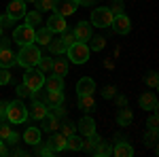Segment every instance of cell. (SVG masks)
<instances>
[{
	"label": "cell",
	"mask_w": 159,
	"mask_h": 157,
	"mask_svg": "<svg viewBox=\"0 0 159 157\" xmlns=\"http://www.w3.org/2000/svg\"><path fill=\"white\" fill-rule=\"evenodd\" d=\"M40 60V49L34 45V43H30V45H21L19 49V53H17V64L19 66H24V68H34Z\"/></svg>",
	"instance_id": "1"
},
{
	"label": "cell",
	"mask_w": 159,
	"mask_h": 157,
	"mask_svg": "<svg viewBox=\"0 0 159 157\" xmlns=\"http://www.w3.org/2000/svg\"><path fill=\"white\" fill-rule=\"evenodd\" d=\"M7 121L9 123H25L28 121V109L21 100H13L7 104Z\"/></svg>",
	"instance_id": "2"
},
{
	"label": "cell",
	"mask_w": 159,
	"mask_h": 157,
	"mask_svg": "<svg viewBox=\"0 0 159 157\" xmlns=\"http://www.w3.org/2000/svg\"><path fill=\"white\" fill-rule=\"evenodd\" d=\"M89 47H87V43H74L70 47L66 49V55H68V60L72 62V64H85L89 60Z\"/></svg>",
	"instance_id": "3"
},
{
	"label": "cell",
	"mask_w": 159,
	"mask_h": 157,
	"mask_svg": "<svg viewBox=\"0 0 159 157\" xmlns=\"http://www.w3.org/2000/svg\"><path fill=\"white\" fill-rule=\"evenodd\" d=\"M34 34H36V30L32 28V25H19V28H15L13 30V43H17L19 47L21 45H30V43H34Z\"/></svg>",
	"instance_id": "4"
},
{
	"label": "cell",
	"mask_w": 159,
	"mask_h": 157,
	"mask_svg": "<svg viewBox=\"0 0 159 157\" xmlns=\"http://www.w3.org/2000/svg\"><path fill=\"white\" fill-rule=\"evenodd\" d=\"M112 13H110V9H106V7H100V9H96V11L91 13V21L89 24L91 25H98V28H108L110 21H112Z\"/></svg>",
	"instance_id": "5"
},
{
	"label": "cell",
	"mask_w": 159,
	"mask_h": 157,
	"mask_svg": "<svg viewBox=\"0 0 159 157\" xmlns=\"http://www.w3.org/2000/svg\"><path fill=\"white\" fill-rule=\"evenodd\" d=\"M24 83L30 87V91H36V89H43V83H45V76L38 70H32V68H25L24 74Z\"/></svg>",
	"instance_id": "6"
},
{
	"label": "cell",
	"mask_w": 159,
	"mask_h": 157,
	"mask_svg": "<svg viewBox=\"0 0 159 157\" xmlns=\"http://www.w3.org/2000/svg\"><path fill=\"white\" fill-rule=\"evenodd\" d=\"M76 7H79L76 0H53V11L61 17H68V15L76 13Z\"/></svg>",
	"instance_id": "7"
},
{
	"label": "cell",
	"mask_w": 159,
	"mask_h": 157,
	"mask_svg": "<svg viewBox=\"0 0 159 157\" xmlns=\"http://www.w3.org/2000/svg\"><path fill=\"white\" fill-rule=\"evenodd\" d=\"M110 25H112V30H115L117 34H127V32L132 30V21H129V17H127L125 13L115 15L112 21H110Z\"/></svg>",
	"instance_id": "8"
},
{
	"label": "cell",
	"mask_w": 159,
	"mask_h": 157,
	"mask_svg": "<svg viewBox=\"0 0 159 157\" xmlns=\"http://www.w3.org/2000/svg\"><path fill=\"white\" fill-rule=\"evenodd\" d=\"M7 15L11 17L13 21L15 19H24L25 17V2L24 0H11L9 7H7Z\"/></svg>",
	"instance_id": "9"
},
{
	"label": "cell",
	"mask_w": 159,
	"mask_h": 157,
	"mask_svg": "<svg viewBox=\"0 0 159 157\" xmlns=\"http://www.w3.org/2000/svg\"><path fill=\"white\" fill-rule=\"evenodd\" d=\"M74 38H76V43H87L89 38H91V24L89 21H79L76 24V28H74Z\"/></svg>",
	"instance_id": "10"
},
{
	"label": "cell",
	"mask_w": 159,
	"mask_h": 157,
	"mask_svg": "<svg viewBox=\"0 0 159 157\" xmlns=\"http://www.w3.org/2000/svg\"><path fill=\"white\" fill-rule=\"evenodd\" d=\"M47 28H49L53 34H61V32H66V17H61L57 13H53L49 17V21H47Z\"/></svg>",
	"instance_id": "11"
},
{
	"label": "cell",
	"mask_w": 159,
	"mask_h": 157,
	"mask_svg": "<svg viewBox=\"0 0 159 157\" xmlns=\"http://www.w3.org/2000/svg\"><path fill=\"white\" fill-rule=\"evenodd\" d=\"M43 87L47 91H64V76H57V74H51L45 79Z\"/></svg>",
	"instance_id": "12"
},
{
	"label": "cell",
	"mask_w": 159,
	"mask_h": 157,
	"mask_svg": "<svg viewBox=\"0 0 159 157\" xmlns=\"http://www.w3.org/2000/svg\"><path fill=\"white\" fill-rule=\"evenodd\" d=\"M93 91H96L93 79H89V76L79 79V83H76V96H79V94H91V96H93Z\"/></svg>",
	"instance_id": "13"
},
{
	"label": "cell",
	"mask_w": 159,
	"mask_h": 157,
	"mask_svg": "<svg viewBox=\"0 0 159 157\" xmlns=\"http://www.w3.org/2000/svg\"><path fill=\"white\" fill-rule=\"evenodd\" d=\"M47 113H49V106H47L45 102H34V104L30 106V110H28V115H30L32 119H36V121H40Z\"/></svg>",
	"instance_id": "14"
},
{
	"label": "cell",
	"mask_w": 159,
	"mask_h": 157,
	"mask_svg": "<svg viewBox=\"0 0 159 157\" xmlns=\"http://www.w3.org/2000/svg\"><path fill=\"white\" fill-rule=\"evenodd\" d=\"M17 64V55L11 49H0V68H11Z\"/></svg>",
	"instance_id": "15"
},
{
	"label": "cell",
	"mask_w": 159,
	"mask_h": 157,
	"mask_svg": "<svg viewBox=\"0 0 159 157\" xmlns=\"http://www.w3.org/2000/svg\"><path fill=\"white\" fill-rule=\"evenodd\" d=\"M140 109L144 110H157V96L153 91H147L140 96Z\"/></svg>",
	"instance_id": "16"
},
{
	"label": "cell",
	"mask_w": 159,
	"mask_h": 157,
	"mask_svg": "<svg viewBox=\"0 0 159 157\" xmlns=\"http://www.w3.org/2000/svg\"><path fill=\"white\" fill-rule=\"evenodd\" d=\"M79 132H81V134H85V136H91V134L96 132V121L91 119L89 115H85L83 119L79 121Z\"/></svg>",
	"instance_id": "17"
},
{
	"label": "cell",
	"mask_w": 159,
	"mask_h": 157,
	"mask_svg": "<svg viewBox=\"0 0 159 157\" xmlns=\"http://www.w3.org/2000/svg\"><path fill=\"white\" fill-rule=\"evenodd\" d=\"M47 146H49L53 153L64 151V149H66V136H61V134H53V136L49 138V142H47Z\"/></svg>",
	"instance_id": "18"
},
{
	"label": "cell",
	"mask_w": 159,
	"mask_h": 157,
	"mask_svg": "<svg viewBox=\"0 0 159 157\" xmlns=\"http://www.w3.org/2000/svg\"><path fill=\"white\" fill-rule=\"evenodd\" d=\"M24 140L30 146L40 145V130H38V127H28V130L24 132Z\"/></svg>",
	"instance_id": "19"
},
{
	"label": "cell",
	"mask_w": 159,
	"mask_h": 157,
	"mask_svg": "<svg viewBox=\"0 0 159 157\" xmlns=\"http://www.w3.org/2000/svg\"><path fill=\"white\" fill-rule=\"evenodd\" d=\"M51 34H53V32L45 25V28L36 30V34H34V43H38V45H43V47H45V45H49V43H51Z\"/></svg>",
	"instance_id": "20"
},
{
	"label": "cell",
	"mask_w": 159,
	"mask_h": 157,
	"mask_svg": "<svg viewBox=\"0 0 159 157\" xmlns=\"http://www.w3.org/2000/svg\"><path fill=\"white\" fill-rule=\"evenodd\" d=\"M40 121H43L45 132H55V130L60 127V121H57V117H55V115H51V113H47V115H45Z\"/></svg>",
	"instance_id": "21"
},
{
	"label": "cell",
	"mask_w": 159,
	"mask_h": 157,
	"mask_svg": "<svg viewBox=\"0 0 159 157\" xmlns=\"http://www.w3.org/2000/svg\"><path fill=\"white\" fill-rule=\"evenodd\" d=\"M112 153L117 157H132L134 155V149H132L129 142H117V146L112 149Z\"/></svg>",
	"instance_id": "22"
},
{
	"label": "cell",
	"mask_w": 159,
	"mask_h": 157,
	"mask_svg": "<svg viewBox=\"0 0 159 157\" xmlns=\"http://www.w3.org/2000/svg\"><path fill=\"white\" fill-rule=\"evenodd\" d=\"M61 102H64V91H47V100H45V104L53 109V106H60Z\"/></svg>",
	"instance_id": "23"
},
{
	"label": "cell",
	"mask_w": 159,
	"mask_h": 157,
	"mask_svg": "<svg viewBox=\"0 0 159 157\" xmlns=\"http://www.w3.org/2000/svg\"><path fill=\"white\" fill-rule=\"evenodd\" d=\"M93 106H96V100H93V96H91V94H79V109L91 110Z\"/></svg>",
	"instance_id": "24"
},
{
	"label": "cell",
	"mask_w": 159,
	"mask_h": 157,
	"mask_svg": "<svg viewBox=\"0 0 159 157\" xmlns=\"http://www.w3.org/2000/svg\"><path fill=\"white\" fill-rule=\"evenodd\" d=\"M87 47H89V51H102V49L106 47V38L104 36H93V34H91V38L87 40Z\"/></svg>",
	"instance_id": "25"
},
{
	"label": "cell",
	"mask_w": 159,
	"mask_h": 157,
	"mask_svg": "<svg viewBox=\"0 0 159 157\" xmlns=\"http://www.w3.org/2000/svg\"><path fill=\"white\" fill-rule=\"evenodd\" d=\"M53 74H57V76H64V74H68V62L64 60V58H57V60H53Z\"/></svg>",
	"instance_id": "26"
},
{
	"label": "cell",
	"mask_w": 159,
	"mask_h": 157,
	"mask_svg": "<svg viewBox=\"0 0 159 157\" xmlns=\"http://www.w3.org/2000/svg\"><path fill=\"white\" fill-rule=\"evenodd\" d=\"M132 119H134V115H132L129 109H121L117 113V123H119V125H129Z\"/></svg>",
	"instance_id": "27"
},
{
	"label": "cell",
	"mask_w": 159,
	"mask_h": 157,
	"mask_svg": "<svg viewBox=\"0 0 159 157\" xmlns=\"http://www.w3.org/2000/svg\"><path fill=\"white\" fill-rule=\"evenodd\" d=\"M25 21H28V25H32L34 30H36V25L43 24V17H40V11H32V13H25L24 17Z\"/></svg>",
	"instance_id": "28"
},
{
	"label": "cell",
	"mask_w": 159,
	"mask_h": 157,
	"mask_svg": "<svg viewBox=\"0 0 159 157\" xmlns=\"http://www.w3.org/2000/svg\"><path fill=\"white\" fill-rule=\"evenodd\" d=\"M47 47H49V51H51V53H55V55L66 53V45H64V40H61V38H57V40H53V38H51V43L47 45Z\"/></svg>",
	"instance_id": "29"
},
{
	"label": "cell",
	"mask_w": 159,
	"mask_h": 157,
	"mask_svg": "<svg viewBox=\"0 0 159 157\" xmlns=\"http://www.w3.org/2000/svg\"><path fill=\"white\" fill-rule=\"evenodd\" d=\"M81 138L76 136V134H72V136H68L66 138V149H70V151H81Z\"/></svg>",
	"instance_id": "30"
},
{
	"label": "cell",
	"mask_w": 159,
	"mask_h": 157,
	"mask_svg": "<svg viewBox=\"0 0 159 157\" xmlns=\"http://www.w3.org/2000/svg\"><path fill=\"white\" fill-rule=\"evenodd\" d=\"M36 66H38V72L47 74L51 68H53V60H51V58H43V55H40V60H38Z\"/></svg>",
	"instance_id": "31"
},
{
	"label": "cell",
	"mask_w": 159,
	"mask_h": 157,
	"mask_svg": "<svg viewBox=\"0 0 159 157\" xmlns=\"http://www.w3.org/2000/svg\"><path fill=\"white\" fill-rule=\"evenodd\" d=\"M144 83H147L148 87H153V89H157V85H159L157 72H148V74H144Z\"/></svg>",
	"instance_id": "32"
},
{
	"label": "cell",
	"mask_w": 159,
	"mask_h": 157,
	"mask_svg": "<svg viewBox=\"0 0 159 157\" xmlns=\"http://www.w3.org/2000/svg\"><path fill=\"white\" fill-rule=\"evenodd\" d=\"M11 79H13V74H11L9 68H0V85L11 83Z\"/></svg>",
	"instance_id": "33"
},
{
	"label": "cell",
	"mask_w": 159,
	"mask_h": 157,
	"mask_svg": "<svg viewBox=\"0 0 159 157\" xmlns=\"http://www.w3.org/2000/svg\"><path fill=\"white\" fill-rule=\"evenodd\" d=\"M36 9L38 11H51L53 9V0H36Z\"/></svg>",
	"instance_id": "34"
},
{
	"label": "cell",
	"mask_w": 159,
	"mask_h": 157,
	"mask_svg": "<svg viewBox=\"0 0 159 157\" xmlns=\"http://www.w3.org/2000/svg\"><path fill=\"white\" fill-rule=\"evenodd\" d=\"M61 40H64L66 49L70 47V45H74V43H76V38H74V34H72V32H61Z\"/></svg>",
	"instance_id": "35"
},
{
	"label": "cell",
	"mask_w": 159,
	"mask_h": 157,
	"mask_svg": "<svg viewBox=\"0 0 159 157\" xmlns=\"http://www.w3.org/2000/svg\"><path fill=\"white\" fill-rule=\"evenodd\" d=\"M144 142L151 145V146H155V142H157V130H153V127H151V132L144 136Z\"/></svg>",
	"instance_id": "36"
},
{
	"label": "cell",
	"mask_w": 159,
	"mask_h": 157,
	"mask_svg": "<svg viewBox=\"0 0 159 157\" xmlns=\"http://www.w3.org/2000/svg\"><path fill=\"white\" fill-rule=\"evenodd\" d=\"M60 134H61V136H66V138H68V136H72V134H74V123H70V121H68V123H64Z\"/></svg>",
	"instance_id": "37"
},
{
	"label": "cell",
	"mask_w": 159,
	"mask_h": 157,
	"mask_svg": "<svg viewBox=\"0 0 159 157\" xmlns=\"http://www.w3.org/2000/svg\"><path fill=\"white\" fill-rule=\"evenodd\" d=\"M9 134H11V125H9V121H7V123H0V140H7Z\"/></svg>",
	"instance_id": "38"
},
{
	"label": "cell",
	"mask_w": 159,
	"mask_h": 157,
	"mask_svg": "<svg viewBox=\"0 0 159 157\" xmlns=\"http://www.w3.org/2000/svg\"><path fill=\"white\" fill-rule=\"evenodd\" d=\"M112 15H121L123 13V2L121 0H112V9H110Z\"/></svg>",
	"instance_id": "39"
},
{
	"label": "cell",
	"mask_w": 159,
	"mask_h": 157,
	"mask_svg": "<svg viewBox=\"0 0 159 157\" xmlns=\"http://www.w3.org/2000/svg\"><path fill=\"white\" fill-rule=\"evenodd\" d=\"M15 91H17V96H19V98H25V96H30V94H32V91H30V87H28L25 83H21Z\"/></svg>",
	"instance_id": "40"
},
{
	"label": "cell",
	"mask_w": 159,
	"mask_h": 157,
	"mask_svg": "<svg viewBox=\"0 0 159 157\" xmlns=\"http://www.w3.org/2000/svg\"><path fill=\"white\" fill-rule=\"evenodd\" d=\"M7 104H9V102H4V100L0 102V121H2V123H7Z\"/></svg>",
	"instance_id": "41"
},
{
	"label": "cell",
	"mask_w": 159,
	"mask_h": 157,
	"mask_svg": "<svg viewBox=\"0 0 159 157\" xmlns=\"http://www.w3.org/2000/svg\"><path fill=\"white\" fill-rule=\"evenodd\" d=\"M17 140H19V134L11 130V134L7 136V140H4V142H9V145H17Z\"/></svg>",
	"instance_id": "42"
},
{
	"label": "cell",
	"mask_w": 159,
	"mask_h": 157,
	"mask_svg": "<svg viewBox=\"0 0 159 157\" xmlns=\"http://www.w3.org/2000/svg\"><path fill=\"white\" fill-rule=\"evenodd\" d=\"M115 91H117L115 87H110V85H106V87L102 89V96H104V98H112V96H115Z\"/></svg>",
	"instance_id": "43"
},
{
	"label": "cell",
	"mask_w": 159,
	"mask_h": 157,
	"mask_svg": "<svg viewBox=\"0 0 159 157\" xmlns=\"http://www.w3.org/2000/svg\"><path fill=\"white\" fill-rule=\"evenodd\" d=\"M38 155H53V151H51L49 146L45 145V146H38V151H36Z\"/></svg>",
	"instance_id": "44"
},
{
	"label": "cell",
	"mask_w": 159,
	"mask_h": 157,
	"mask_svg": "<svg viewBox=\"0 0 159 157\" xmlns=\"http://www.w3.org/2000/svg\"><path fill=\"white\" fill-rule=\"evenodd\" d=\"M11 17H9V15H4V17H0V28H9V25H11Z\"/></svg>",
	"instance_id": "45"
},
{
	"label": "cell",
	"mask_w": 159,
	"mask_h": 157,
	"mask_svg": "<svg viewBox=\"0 0 159 157\" xmlns=\"http://www.w3.org/2000/svg\"><path fill=\"white\" fill-rule=\"evenodd\" d=\"M157 123H159V119H157V115L153 113V115H151V119H148V127H153V130H157Z\"/></svg>",
	"instance_id": "46"
},
{
	"label": "cell",
	"mask_w": 159,
	"mask_h": 157,
	"mask_svg": "<svg viewBox=\"0 0 159 157\" xmlns=\"http://www.w3.org/2000/svg\"><path fill=\"white\" fill-rule=\"evenodd\" d=\"M0 155H9V149H7V142L0 140Z\"/></svg>",
	"instance_id": "47"
},
{
	"label": "cell",
	"mask_w": 159,
	"mask_h": 157,
	"mask_svg": "<svg viewBox=\"0 0 159 157\" xmlns=\"http://www.w3.org/2000/svg\"><path fill=\"white\" fill-rule=\"evenodd\" d=\"M79 4H83V7H91V4H96V0H76Z\"/></svg>",
	"instance_id": "48"
},
{
	"label": "cell",
	"mask_w": 159,
	"mask_h": 157,
	"mask_svg": "<svg viewBox=\"0 0 159 157\" xmlns=\"http://www.w3.org/2000/svg\"><path fill=\"white\" fill-rule=\"evenodd\" d=\"M0 49H9V40L7 38H0Z\"/></svg>",
	"instance_id": "49"
},
{
	"label": "cell",
	"mask_w": 159,
	"mask_h": 157,
	"mask_svg": "<svg viewBox=\"0 0 159 157\" xmlns=\"http://www.w3.org/2000/svg\"><path fill=\"white\" fill-rule=\"evenodd\" d=\"M24 2H32V4H36V0H24Z\"/></svg>",
	"instance_id": "50"
},
{
	"label": "cell",
	"mask_w": 159,
	"mask_h": 157,
	"mask_svg": "<svg viewBox=\"0 0 159 157\" xmlns=\"http://www.w3.org/2000/svg\"><path fill=\"white\" fill-rule=\"evenodd\" d=\"M0 38H2V28H0Z\"/></svg>",
	"instance_id": "51"
}]
</instances>
